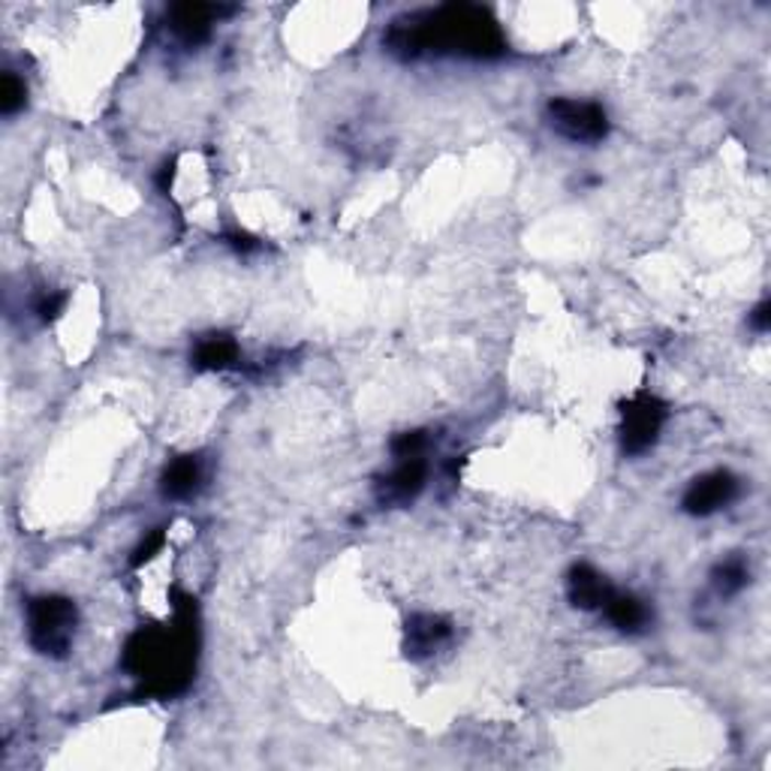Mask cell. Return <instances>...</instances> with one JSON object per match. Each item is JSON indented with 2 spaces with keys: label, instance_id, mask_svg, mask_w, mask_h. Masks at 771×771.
<instances>
[{
  "label": "cell",
  "instance_id": "cell-3",
  "mask_svg": "<svg viewBox=\"0 0 771 771\" xmlns=\"http://www.w3.org/2000/svg\"><path fill=\"white\" fill-rule=\"evenodd\" d=\"M76 602L60 594H43L27 602V638L39 654L46 657H64L72 645L76 633Z\"/></svg>",
  "mask_w": 771,
  "mask_h": 771
},
{
  "label": "cell",
  "instance_id": "cell-13",
  "mask_svg": "<svg viewBox=\"0 0 771 771\" xmlns=\"http://www.w3.org/2000/svg\"><path fill=\"white\" fill-rule=\"evenodd\" d=\"M193 361L203 371H227V368H232L239 361V341L232 335H223V332L203 337L196 344Z\"/></svg>",
  "mask_w": 771,
  "mask_h": 771
},
{
  "label": "cell",
  "instance_id": "cell-11",
  "mask_svg": "<svg viewBox=\"0 0 771 771\" xmlns=\"http://www.w3.org/2000/svg\"><path fill=\"white\" fill-rule=\"evenodd\" d=\"M452 626L437 614H413L407 624V654L410 657H428L431 651L444 645Z\"/></svg>",
  "mask_w": 771,
  "mask_h": 771
},
{
  "label": "cell",
  "instance_id": "cell-6",
  "mask_svg": "<svg viewBox=\"0 0 771 771\" xmlns=\"http://www.w3.org/2000/svg\"><path fill=\"white\" fill-rule=\"evenodd\" d=\"M735 494H738V480L733 473L729 470H711V473H702L687 485L681 506L690 516H711V513L733 504Z\"/></svg>",
  "mask_w": 771,
  "mask_h": 771
},
{
  "label": "cell",
  "instance_id": "cell-17",
  "mask_svg": "<svg viewBox=\"0 0 771 771\" xmlns=\"http://www.w3.org/2000/svg\"><path fill=\"white\" fill-rule=\"evenodd\" d=\"M425 446H428L425 431H404V434H398L395 440H392V456H395L398 461H401V458L425 456Z\"/></svg>",
  "mask_w": 771,
  "mask_h": 771
},
{
  "label": "cell",
  "instance_id": "cell-9",
  "mask_svg": "<svg viewBox=\"0 0 771 771\" xmlns=\"http://www.w3.org/2000/svg\"><path fill=\"white\" fill-rule=\"evenodd\" d=\"M612 590L609 578L597 573L590 564H576L566 576V597L576 609H585V612L602 609V602L612 597Z\"/></svg>",
  "mask_w": 771,
  "mask_h": 771
},
{
  "label": "cell",
  "instance_id": "cell-19",
  "mask_svg": "<svg viewBox=\"0 0 771 771\" xmlns=\"http://www.w3.org/2000/svg\"><path fill=\"white\" fill-rule=\"evenodd\" d=\"M750 325H753L757 332H769V325H771V304L769 301H762V304H757V308H753V313H750Z\"/></svg>",
  "mask_w": 771,
  "mask_h": 771
},
{
  "label": "cell",
  "instance_id": "cell-10",
  "mask_svg": "<svg viewBox=\"0 0 771 771\" xmlns=\"http://www.w3.org/2000/svg\"><path fill=\"white\" fill-rule=\"evenodd\" d=\"M203 482V461L196 456H179L172 458L163 470V480H160V492L169 500H187L196 494Z\"/></svg>",
  "mask_w": 771,
  "mask_h": 771
},
{
  "label": "cell",
  "instance_id": "cell-14",
  "mask_svg": "<svg viewBox=\"0 0 771 771\" xmlns=\"http://www.w3.org/2000/svg\"><path fill=\"white\" fill-rule=\"evenodd\" d=\"M711 578H714V588L721 590L723 597H733V594H738V590L747 585L750 569H747L745 557L733 554V557H726V561H721V564L714 566Z\"/></svg>",
  "mask_w": 771,
  "mask_h": 771
},
{
  "label": "cell",
  "instance_id": "cell-1",
  "mask_svg": "<svg viewBox=\"0 0 771 771\" xmlns=\"http://www.w3.org/2000/svg\"><path fill=\"white\" fill-rule=\"evenodd\" d=\"M199 654V621L191 594H175V618L169 626H142L124 648L127 672L139 678L142 693L157 699L187 690Z\"/></svg>",
  "mask_w": 771,
  "mask_h": 771
},
{
  "label": "cell",
  "instance_id": "cell-18",
  "mask_svg": "<svg viewBox=\"0 0 771 771\" xmlns=\"http://www.w3.org/2000/svg\"><path fill=\"white\" fill-rule=\"evenodd\" d=\"M64 304H67L64 292H46V296H39V301H36V313H39L43 323H48V320H55L64 311Z\"/></svg>",
  "mask_w": 771,
  "mask_h": 771
},
{
  "label": "cell",
  "instance_id": "cell-8",
  "mask_svg": "<svg viewBox=\"0 0 771 771\" xmlns=\"http://www.w3.org/2000/svg\"><path fill=\"white\" fill-rule=\"evenodd\" d=\"M223 12L229 10H220L211 3H175V7H169V27L181 43L199 46L211 36L215 19H220Z\"/></svg>",
  "mask_w": 771,
  "mask_h": 771
},
{
  "label": "cell",
  "instance_id": "cell-7",
  "mask_svg": "<svg viewBox=\"0 0 771 771\" xmlns=\"http://www.w3.org/2000/svg\"><path fill=\"white\" fill-rule=\"evenodd\" d=\"M425 480H428V461H425V456L401 458L398 468L380 482L377 497H380L383 504L392 506L410 504V500L425 488Z\"/></svg>",
  "mask_w": 771,
  "mask_h": 771
},
{
  "label": "cell",
  "instance_id": "cell-12",
  "mask_svg": "<svg viewBox=\"0 0 771 771\" xmlns=\"http://www.w3.org/2000/svg\"><path fill=\"white\" fill-rule=\"evenodd\" d=\"M602 612L609 618V624L618 626L621 633H638L651 621L648 606L633 594H621V590H612V597L602 602Z\"/></svg>",
  "mask_w": 771,
  "mask_h": 771
},
{
  "label": "cell",
  "instance_id": "cell-20",
  "mask_svg": "<svg viewBox=\"0 0 771 771\" xmlns=\"http://www.w3.org/2000/svg\"><path fill=\"white\" fill-rule=\"evenodd\" d=\"M227 241L232 244V248H235V251H241V253H251V251H256V248H260V241L253 239V235H248V232H229Z\"/></svg>",
  "mask_w": 771,
  "mask_h": 771
},
{
  "label": "cell",
  "instance_id": "cell-4",
  "mask_svg": "<svg viewBox=\"0 0 771 771\" xmlns=\"http://www.w3.org/2000/svg\"><path fill=\"white\" fill-rule=\"evenodd\" d=\"M552 127L569 142L594 145L609 136V115L594 100H573V96H554L549 103Z\"/></svg>",
  "mask_w": 771,
  "mask_h": 771
},
{
  "label": "cell",
  "instance_id": "cell-15",
  "mask_svg": "<svg viewBox=\"0 0 771 771\" xmlns=\"http://www.w3.org/2000/svg\"><path fill=\"white\" fill-rule=\"evenodd\" d=\"M24 96H27V88H24L22 79L15 72H3V79H0V112L15 115L24 106Z\"/></svg>",
  "mask_w": 771,
  "mask_h": 771
},
{
  "label": "cell",
  "instance_id": "cell-2",
  "mask_svg": "<svg viewBox=\"0 0 771 771\" xmlns=\"http://www.w3.org/2000/svg\"><path fill=\"white\" fill-rule=\"evenodd\" d=\"M395 55L413 58L422 51H449L468 58H497L504 55V34L492 12L473 3H446L437 10L410 15L386 36Z\"/></svg>",
  "mask_w": 771,
  "mask_h": 771
},
{
  "label": "cell",
  "instance_id": "cell-16",
  "mask_svg": "<svg viewBox=\"0 0 771 771\" xmlns=\"http://www.w3.org/2000/svg\"><path fill=\"white\" fill-rule=\"evenodd\" d=\"M163 545H166V530L154 528L142 542H139V549L133 552L130 557L133 569H139V566L148 564V561H154L157 552H163Z\"/></svg>",
  "mask_w": 771,
  "mask_h": 771
},
{
  "label": "cell",
  "instance_id": "cell-5",
  "mask_svg": "<svg viewBox=\"0 0 771 771\" xmlns=\"http://www.w3.org/2000/svg\"><path fill=\"white\" fill-rule=\"evenodd\" d=\"M666 404L651 392H638L621 407V446L626 456H642L657 444L666 422Z\"/></svg>",
  "mask_w": 771,
  "mask_h": 771
}]
</instances>
